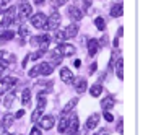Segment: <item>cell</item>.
Instances as JSON below:
<instances>
[{
    "label": "cell",
    "instance_id": "obj_1",
    "mask_svg": "<svg viewBox=\"0 0 148 135\" xmlns=\"http://www.w3.org/2000/svg\"><path fill=\"white\" fill-rule=\"evenodd\" d=\"M60 21H62V16L57 12H52L51 16H47V21H46V29L47 31H56L57 28L60 26Z\"/></svg>",
    "mask_w": 148,
    "mask_h": 135
},
{
    "label": "cell",
    "instance_id": "obj_40",
    "mask_svg": "<svg viewBox=\"0 0 148 135\" xmlns=\"http://www.w3.org/2000/svg\"><path fill=\"white\" fill-rule=\"evenodd\" d=\"M12 0H0V8H5V7H8V3Z\"/></svg>",
    "mask_w": 148,
    "mask_h": 135
},
{
    "label": "cell",
    "instance_id": "obj_4",
    "mask_svg": "<svg viewBox=\"0 0 148 135\" xmlns=\"http://www.w3.org/2000/svg\"><path fill=\"white\" fill-rule=\"evenodd\" d=\"M15 12H16L15 7H10V8L5 12V18L2 20V23H0V29H8V26L15 20Z\"/></svg>",
    "mask_w": 148,
    "mask_h": 135
},
{
    "label": "cell",
    "instance_id": "obj_20",
    "mask_svg": "<svg viewBox=\"0 0 148 135\" xmlns=\"http://www.w3.org/2000/svg\"><path fill=\"white\" fill-rule=\"evenodd\" d=\"M122 12H124L122 3H116V5H112V7H111V16H112V18L122 16Z\"/></svg>",
    "mask_w": 148,
    "mask_h": 135
},
{
    "label": "cell",
    "instance_id": "obj_21",
    "mask_svg": "<svg viewBox=\"0 0 148 135\" xmlns=\"http://www.w3.org/2000/svg\"><path fill=\"white\" fill-rule=\"evenodd\" d=\"M29 101H31V90L29 88H25L21 91V104L23 106H29Z\"/></svg>",
    "mask_w": 148,
    "mask_h": 135
},
{
    "label": "cell",
    "instance_id": "obj_22",
    "mask_svg": "<svg viewBox=\"0 0 148 135\" xmlns=\"http://www.w3.org/2000/svg\"><path fill=\"white\" fill-rule=\"evenodd\" d=\"M101 93H103V85H101L99 82L95 83V85H93V86L90 88V95H91L93 98H98V96H99Z\"/></svg>",
    "mask_w": 148,
    "mask_h": 135
},
{
    "label": "cell",
    "instance_id": "obj_42",
    "mask_svg": "<svg viewBox=\"0 0 148 135\" xmlns=\"http://www.w3.org/2000/svg\"><path fill=\"white\" fill-rule=\"evenodd\" d=\"M83 5H85V8H90L91 7V0H83Z\"/></svg>",
    "mask_w": 148,
    "mask_h": 135
},
{
    "label": "cell",
    "instance_id": "obj_13",
    "mask_svg": "<svg viewBox=\"0 0 148 135\" xmlns=\"http://www.w3.org/2000/svg\"><path fill=\"white\" fill-rule=\"evenodd\" d=\"M38 69H39V75H44V77H47L54 72V65H51L49 62H41Z\"/></svg>",
    "mask_w": 148,
    "mask_h": 135
},
{
    "label": "cell",
    "instance_id": "obj_29",
    "mask_svg": "<svg viewBox=\"0 0 148 135\" xmlns=\"http://www.w3.org/2000/svg\"><path fill=\"white\" fill-rule=\"evenodd\" d=\"M67 122H69V117H62L60 119V122H59V132L60 134H65V130H67Z\"/></svg>",
    "mask_w": 148,
    "mask_h": 135
},
{
    "label": "cell",
    "instance_id": "obj_19",
    "mask_svg": "<svg viewBox=\"0 0 148 135\" xmlns=\"http://www.w3.org/2000/svg\"><path fill=\"white\" fill-rule=\"evenodd\" d=\"M13 119H15V116H12V114H5L3 117H2V122H0V125H2V129H8L12 124H13Z\"/></svg>",
    "mask_w": 148,
    "mask_h": 135
},
{
    "label": "cell",
    "instance_id": "obj_33",
    "mask_svg": "<svg viewBox=\"0 0 148 135\" xmlns=\"http://www.w3.org/2000/svg\"><path fill=\"white\" fill-rule=\"evenodd\" d=\"M18 34H20V38H21V39H25V38H28L29 31H28L26 26H20V29H18Z\"/></svg>",
    "mask_w": 148,
    "mask_h": 135
},
{
    "label": "cell",
    "instance_id": "obj_41",
    "mask_svg": "<svg viewBox=\"0 0 148 135\" xmlns=\"http://www.w3.org/2000/svg\"><path fill=\"white\" fill-rule=\"evenodd\" d=\"M95 135H109V132H108V129H101V130L96 132Z\"/></svg>",
    "mask_w": 148,
    "mask_h": 135
},
{
    "label": "cell",
    "instance_id": "obj_24",
    "mask_svg": "<svg viewBox=\"0 0 148 135\" xmlns=\"http://www.w3.org/2000/svg\"><path fill=\"white\" fill-rule=\"evenodd\" d=\"M77 103H78V98H73V99H70L69 103H67L65 108L62 109V116H65L67 112H70V111H72V109H73L75 106H77Z\"/></svg>",
    "mask_w": 148,
    "mask_h": 135
},
{
    "label": "cell",
    "instance_id": "obj_14",
    "mask_svg": "<svg viewBox=\"0 0 148 135\" xmlns=\"http://www.w3.org/2000/svg\"><path fill=\"white\" fill-rule=\"evenodd\" d=\"M67 13H69V16L73 20V21H80L83 18V13H82V10L77 8V7H69V10H67Z\"/></svg>",
    "mask_w": 148,
    "mask_h": 135
},
{
    "label": "cell",
    "instance_id": "obj_39",
    "mask_svg": "<svg viewBox=\"0 0 148 135\" xmlns=\"http://www.w3.org/2000/svg\"><path fill=\"white\" fill-rule=\"evenodd\" d=\"M23 116H25V109H20V111L15 114V119H21Z\"/></svg>",
    "mask_w": 148,
    "mask_h": 135
},
{
    "label": "cell",
    "instance_id": "obj_37",
    "mask_svg": "<svg viewBox=\"0 0 148 135\" xmlns=\"http://www.w3.org/2000/svg\"><path fill=\"white\" fill-rule=\"evenodd\" d=\"M29 135H41V130L38 129V127H33L31 132H29Z\"/></svg>",
    "mask_w": 148,
    "mask_h": 135
},
{
    "label": "cell",
    "instance_id": "obj_17",
    "mask_svg": "<svg viewBox=\"0 0 148 135\" xmlns=\"http://www.w3.org/2000/svg\"><path fill=\"white\" fill-rule=\"evenodd\" d=\"M62 59H64V56H62L60 52L54 51V52H51V57H49V64H51V65H60V64H62Z\"/></svg>",
    "mask_w": 148,
    "mask_h": 135
},
{
    "label": "cell",
    "instance_id": "obj_9",
    "mask_svg": "<svg viewBox=\"0 0 148 135\" xmlns=\"http://www.w3.org/2000/svg\"><path fill=\"white\" fill-rule=\"evenodd\" d=\"M49 46H51V36H49V34L38 36V47L42 49V51H47Z\"/></svg>",
    "mask_w": 148,
    "mask_h": 135
},
{
    "label": "cell",
    "instance_id": "obj_18",
    "mask_svg": "<svg viewBox=\"0 0 148 135\" xmlns=\"http://www.w3.org/2000/svg\"><path fill=\"white\" fill-rule=\"evenodd\" d=\"M114 98L112 96H108V98H104V99L101 101V108H103V111H109V109L114 108Z\"/></svg>",
    "mask_w": 148,
    "mask_h": 135
},
{
    "label": "cell",
    "instance_id": "obj_31",
    "mask_svg": "<svg viewBox=\"0 0 148 135\" xmlns=\"http://www.w3.org/2000/svg\"><path fill=\"white\" fill-rule=\"evenodd\" d=\"M42 111H44V109L36 108V111H34L33 114H31V121H33V122H36V121H38V119H39L41 116H42Z\"/></svg>",
    "mask_w": 148,
    "mask_h": 135
},
{
    "label": "cell",
    "instance_id": "obj_44",
    "mask_svg": "<svg viewBox=\"0 0 148 135\" xmlns=\"http://www.w3.org/2000/svg\"><path fill=\"white\" fill-rule=\"evenodd\" d=\"M117 132L122 134V121H119V125H117Z\"/></svg>",
    "mask_w": 148,
    "mask_h": 135
},
{
    "label": "cell",
    "instance_id": "obj_45",
    "mask_svg": "<svg viewBox=\"0 0 148 135\" xmlns=\"http://www.w3.org/2000/svg\"><path fill=\"white\" fill-rule=\"evenodd\" d=\"M122 33H124V29H122V26H121V28H119V31H117V36H119V38L122 36Z\"/></svg>",
    "mask_w": 148,
    "mask_h": 135
},
{
    "label": "cell",
    "instance_id": "obj_46",
    "mask_svg": "<svg viewBox=\"0 0 148 135\" xmlns=\"http://www.w3.org/2000/svg\"><path fill=\"white\" fill-rule=\"evenodd\" d=\"M75 67H77V69H78V67H82V62H80V60H75Z\"/></svg>",
    "mask_w": 148,
    "mask_h": 135
},
{
    "label": "cell",
    "instance_id": "obj_32",
    "mask_svg": "<svg viewBox=\"0 0 148 135\" xmlns=\"http://www.w3.org/2000/svg\"><path fill=\"white\" fill-rule=\"evenodd\" d=\"M44 54H46V51H42V49H38L36 52L29 54V59H33V60H38V59H39V57H42Z\"/></svg>",
    "mask_w": 148,
    "mask_h": 135
},
{
    "label": "cell",
    "instance_id": "obj_47",
    "mask_svg": "<svg viewBox=\"0 0 148 135\" xmlns=\"http://www.w3.org/2000/svg\"><path fill=\"white\" fill-rule=\"evenodd\" d=\"M2 135H12V134H8V132H3V134H2Z\"/></svg>",
    "mask_w": 148,
    "mask_h": 135
},
{
    "label": "cell",
    "instance_id": "obj_28",
    "mask_svg": "<svg viewBox=\"0 0 148 135\" xmlns=\"http://www.w3.org/2000/svg\"><path fill=\"white\" fill-rule=\"evenodd\" d=\"M95 26L98 28L99 31H104V29H106V21H104V18H101V16L95 18Z\"/></svg>",
    "mask_w": 148,
    "mask_h": 135
},
{
    "label": "cell",
    "instance_id": "obj_16",
    "mask_svg": "<svg viewBox=\"0 0 148 135\" xmlns=\"http://www.w3.org/2000/svg\"><path fill=\"white\" fill-rule=\"evenodd\" d=\"M86 46H88V54L93 57L96 52H98V49H99V41L98 39H90L86 42Z\"/></svg>",
    "mask_w": 148,
    "mask_h": 135
},
{
    "label": "cell",
    "instance_id": "obj_27",
    "mask_svg": "<svg viewBox=\"0 0 148 135\" xmlns=\"http://www.w3.org/2000/svg\"><path fill=\"white\" fill-rule=\"evenodd\" d=\"M54 38H56L57 42H64V41L67 39V34H65V31H62V29H56V33H54Z\"/></svg>",
    "mask_w": 148,
    "mask_h": 135
},
{
    "label": "cell",
    "instance_id": "obj_8",
    "mask_svg": "<svg viewBox=\"0 0 148 135\" xmlns=\"http://www.w3.org/2000/svg\"><path fill=\"white\" fill-rule=\"evenodd\" d=\"M38 121H39V127L44 129V130H51L54 127V116H51V114L49 116H41Z\"/></svg>",
    "mask_w": 148,
    "mask_h": 135
},
{
    "label": "cell",
    "instance_id": "obj_7",
    "mask_svg": "<svg viewBox=\"0 0 148 135\" xmlns=\"http://www.w3.org/2000/svg\"><path fill=\"white\" fill-rule=\"evenodd\" d=\"M18 12H20V13H18V16H20V20L23 21V20H28V18H31V15H33V7H31L29 3H26V2H25V3L20 5Z\"/></svg>",
    "mask_w": 148,
    "mask_h": 135
},
{
    "label": "cell",
    "instance_id": "obj_36",
    "mask_svg": "<svg viewBox=\"0 0 148 135\" xmlns=\"http://www.w3.org/2000/svg\"><path fill=\"white\" fill-rule=\"evenodd\" d=\"M104 119L108 122H112L114 121V116H112V112H109V111H104Z\"/></svg>",
    "mask_w": 148,
    "mask_h": 135
},
{
    "label": "cell",
    "instance_id": "obj_2",
    "mask_svg": "<svg viewBox=\"0 0 148 135\" xmlns=\"http://www.w3.org/2000/svg\"><path fill=\"white\" fill-rule=\"evenodd\" d=\"M18 80L15 77H5V78L0 80V95H5L7 91H12L13 86L16 85Z\"/></svg>",
    "mask_w": 148,
    "mask_h": 135
},
{
    "label": "cell",
    "instance_id": "obj_5",
    "mask_svg": "<svg viewBox=\"0 0 148 135\" xmlns=\"http://www.w3.org/2000/svg\"><path fill=\"white\" fill-rule=\"evenodd\" d=\"M56 51L60 52L64 57H70V56H73V54L77 52V49H75L73 44H67V42H59V46H57Z\"/></svg>",
    "mask_w": 148,
    "mask_h": 135
},
{
    "label": "cell",
    "instance_id": "obj_38",
    "mask_svg": "<svg viewBox=\"0 0 148 135\" xmlns=\"http://www.w3.org/2000/svg\"><path fill=\"white\" fill-rule=\"evenodd\" d=\"M52 3L57 5V7H62V5H65V3H67V0H54Z\"/></svg>",
    "mask_w": 148,
    "mask_h": 135
},
{
    "label": "cell",
    "instance_id": "obj_3",
    "mask_svg": "<svg viewBox=\"0 0 148 135\" xmlns=\"http://www.w3.org/2000/svg\"><path fill=\"white\" fill-rule=\"evenodd\" d=\"M46 21H47V15L39 12V13L31 15V26L38 28V29H42L46 26Z\"/></svg>",
    "mask_w": 148,
    "mask_h": 135
},
{
    "label": "cell",
    "instance_id": "obj_12",
    "mask_svg": "<svg viewBox=\"0 0 148 135\" xmlns=\"http://www.w3.org/2000/svg\"><path fill=\"white\" fill-rule=\"evenodd\" d=\"M73 85H75V90H77L78 93H85L86 91V86H88V82H86V78L78 77V78L73 80Z\"/></svg>",
    "mask_w": 148,
    "mask_h": 135
},
{
    "label": "cell",
    "instance_id": "obj_30",
    "mask_svg": "<svg viewBox=\"0 0 148 135\" xmlns=\"http://www.w3.org/2000/svg\"><path fill=\"white\" fill-rule=\"evenodd\" d=\"M0 59L2 60H5V62H15V56H12V54H8V52H0Z\"/></svg>",
    "mask_w": 148,
    "mask_h": 135
},
{
    "label": "cell",
    "instance_id": "obj_11",
    "mask_svg": "<svg viewBox=\"0 0 148 135\" xmlns=\"http://www.w3.org/2000/svg\"><path fill=\"white\" fill-rule=\"evenodd\" d=\"M60 78H62V82H64V83H73L75 77H73V73H72V70H70V69L62 67V69H60Z\"/></svg>",
    "mask_w": 148,
    "mask_h": 135
},
{
    "label": "cell",
    "instance_id": "obj_25",
    "mask_svg": "<svg viewBox=\"0 0 148 135\" xmlns=\"http://www.w3.org/2000/svg\"><path fill=\"white\" fill-rule=\"evenodd\" d=\"M15 38V33L13 31H10V29H7V31H3L2 34H0V42H7V41H12Z\"/></svg>",
    "mask_w": 148,
    "mask_h": 135
},
{
    "label": "cell",
    "instance_id": "obj_10",
    "mask_svg": "<svg viewBox=\"0 0 148 135\" xmlns=\"http://www.w3.org/2000/svg\"><path fill=\"white\" fill-rule=\"evenodd\" d=\"M99 124V114H91L90 117H88V121H86V124H85V130H93L96 125Z\"/></svg>",
    "mask_w": 148,
    "mask_h": 135
},
{
    "label": "cell",
    "instance_id": "obj_6",
    "mask_svg": "<svg viewBox=\"0 0 148 135\" xmlns=\"http://www.w3.org/2000/svg\"><path fill=\"white\" fill-rule=\"evenodd\" d=\"M78 125H80V121H78V116H70L69 117V122H67V130H65V134L69 132L70 135H73V134H77L78 132Z\"/></svg>",
    "mask_w": 148,
    "mask_h": 135
},
{
    "label": "cell",
    "instance_id": "obj_26",
    "mask_svg": "<svg viewBox=\"0 0 148 135\" xmlns=\"http://www.w3.org/2000/svg\"><path fill=\"white\" fill-rule=\"evenodd\" d=\"M116 72H117V78L119 80L124 78V60H122V59H119L117 64H116Z\"/></svg>",
    "mask_w": 148,
    "mask_h": 135
},
{
    "label": "cell",
    "instance_id": "obj_43",
    "mask_svg": "<svg viewBox=\"0 0 148 135\" xmlns=\"http://www.w3.org/2000/svg\"><path fill=\"white\" fill-rule=\"evenodd\" d=\"M96 65H98L96 62H93V64H91V67H90V73H93V72L96 70Z\"/></svg>",
    "mask_w": 148,
    "mask_h": 135
},
{
    "label": "cell",
    "instance_id": "obj_23",
    "mask_svg": "<svg viewBox=\"0 0 148 135\" xmlns=\"http://www.w3.org/2000/svg\"><path fill=\"white\" fill-rule=\"evenodd\" d=\"M13 101H15V93H13V90L12 91H8V95L5 96V99H3V106L7 109H10L12 106H13Z\"/></svg>",
    "mask_w": 148,
    "mask_h": 135
},
{
    "label": "cell",
    "instance_id": "obj_15",
    "mask_svg": "<svg viewBox=\"0 0 148 135\" xmlns=\"http://www.w3.org/2000/svg\"><path fill=\"white\" fill-rule=\"evenodd\" d=\"M64 31H65V34H67V39H73L75 36L78 34V25H77V23H72V25H69L67 29H64Z\"/></svg>",
    "mask_w": 148,
    "mask_h": 135
},
{
    "label": "cell",
    "instance_id": "obj_34",
    "mask_svg": "<svg viewBox=\"0 0 148 135\" xmlns=\"http://www.w3.org/2000/svg\"><path fill=\"white\" fill-rule=\"evenodd\" d=\"M28 75H29L31 78H36V77H38V75H39V69H38V65H36L34 69H31L29 72H28Z\"/></svg>",
    "mask_w": 148,
    "mask_h": 135
},
{
    "label": "cell",
    "instance_id": "obj_35",
    "mask_svg": "<svg viewBox=\"0 0 148 135\" xmlns=\"http://www.w3.org/2000/svg\"><path fill=\"white\" fill-rule=\"evenodd\" d=\"M7 69H8V62H5V60L0 59V77H2V73H3Z\"/></svg>",
    "mask_w": 148,
    "mask_h": 135
}]
</instances>
